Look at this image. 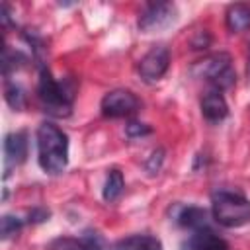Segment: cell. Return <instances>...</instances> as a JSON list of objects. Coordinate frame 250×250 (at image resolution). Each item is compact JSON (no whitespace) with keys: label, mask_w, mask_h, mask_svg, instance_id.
Segmentation results:
<instances>
[{"label":"cell","mask_w":250,"mask_h":250,"mask_svg":"<svg viewBox=\"0 0 250 250\" xmlns=\"http://www.w3.org/2000/svg\"><path fill=\"white\" fill-rule=\"evenodd\" d=\"M37 158L39 166L49 174H61L68 162V139L53 123H43L37 129Z\"/></svg>","instance_id":"6da1fadb"},{"label":"cell","mask_w":250,"mask_h":250,"mask_svg":"<svg viewBox=\"0 0 250 250\" xmlns=\"http://www.w3.org/2000/svg\"><path fill=\"white\" fill-rule=\"evenodd\" d=\"M176 18V8L174 4L168 2H156V4H148L143 14L139 16V29L141 31H158L168 27Z\"/></svg>","instance_id":"8992f818"},{"label":"cell","mask_w":250,"mask_h":250,"mask_svg":"<svg viewBox=\"0 0 250 250\" xmlns=\"http://www.w3.org/2000/svg\"><path fill=\"white\" fill-rule=\"evenodd\" d=\"M170 64V53L166 47H152L139 61V74L145 82H154L164 76Z\"/></svg>","instance_id":"52a82bcc"},{"label":"cell","mask_w":250,"mask_h":250,"mask_svg":"<svg viewBox=\"0 0 250 250\" xmlns=\"http://www.w3.org/2000/svg\"><path fill=\"white\" fill-rule=\"evenodd\" d=\"M125 131H127L129 137H143V135H148V133H150V127H146L145 123H137V121H133V123L127 125Z\"/></svg>","instance_id":"ac0fdd59"},{"label":"cell","mask_w":250,"mask_h":250,"mask_svg":"<svg viewBox=\"0 0 250 250\" xmlns=\"http://www.w3.org/2000/svg\"><path fill=\"white\" fill-rule=\"evenodd\" d=\"M139 109V100L133 92L117 88L102 98V113L105 117H129Z\"/></svg>","instance_id":"5b68a950"},{"label":"cell","mask_w":250,"mask_h":250,"mask_svg":"<svg viewBox=\"0 0 250 250\" xmlns=\"http://www.w3.org/2000/svg\"><path fill=\"white\" fill-rule=\"evenodd\" d=\"M72 88L64 86L61 82H57L49 70L41 68L39 74V86H37V96L45 107V111L53 113V115H68L70 113V105H72Z\"/></svg>","instance_id":"3957f363"},{"label":"cell","mask_w":250,"mask_h":250,"mask_svg":"<svg viewBox=\"0 0 250 250\" xmlns=\"http://www.w3.org/2000/svg\"><path fill=\"white\" fill-rule=\"evenodd\" d=\"M178 223L182 227H189L193 230L207 229V211L201 207H186L178 215Z\"/></svg>","instance_id":"5bb4252c"},{"label":"cell","mask_w":250,"mask_h":250,"mask_svg":"<svg viewBox=\"0 0 250 250\" xmlns=\"http://www.w3.org/2000/svg\"><path fill=\"white\" fill-rule=\"evenodd\" d=\"M49 250H104V242L100 234L86 232L82 238H70V236L57 238L51 242Z\"/></svg>","instance_id":"9c48e42d"},{"label":"cell","mask_w":250,"mask_h":250,"mask_svg":"<svg viewBox=\"0 0 250 250\" xmlns=\"http://www.w3.org/2000/svg\"><path fill=\"white\" fill-rule=\"evenodd\" d=\"M6 102L14 109H23L25 105V94L18 84H6Z\"/></svg>","instance_id":"2e32d148"},{"label":"cell","mask_w":250,"mask_h":250,"mask_svg":"<svg viewBox=\"0 0 250 250\" xmlns=\"http://www.w3.org/2000/svg\"><path fill=\"white\" fill-rule=\"evenodd\" d=\"M21 229V219L12 217V215H4L2 217V238H10L14 234H18Z\"/></svg>","instance_id":"e0dca14e"},{"label":"cell","mask_w":250,"mask_h":250,"mask_svg":"<svg viewBox=\"0 0 250 250\" xmlns=\"http://www.w3.org/2000/svg\"><path fill=\"white\" fill-rule=\"evenodd\" d=\"M113 250H162V242L152 234H133L121 238Z\"/></svg>","instance_id":"7c38bea8"},{"label":"cell","mask_w":250,"mask_h":250,"mask_svg":"<svg viewBox=\"0 0 250 250\" xmlns=\"http://www.w3.org/2000/svg\"><path fill=\"white\" fill-rule=\"evenodd\" d=\"M248 76H250V51H248Z\"/></svg>","instance_id":"d6986e66"},{"label":"cell","mask_w":250,"mask_h":250,"mask_svg":"<svg viewBox=\"0 0 250 250\" xmlns=\"http://www.w3.org/2000/svg\"><path fill=\"white\" fill-rule=\"evenodd\" d=\"M201 113L207 121H223L229 113V105L219 90H211L201 98Z\"/></svg>","instance_id":"30bf717a"},{"label":"cell","mask_w":250,"mask_h":250,"mask_svg":"<svg viewBox=\"0 0 250 250\" xmlns=\"http://www.w3.org/2000/svg\"><path fill=\"white\" fill-rule=\"evenodd\" d=\"M211 213L219 225L236 229L250 223V201L240 193L219 189L211 197Z\"/></svg>","instance_id":"7a4b0ae2"},{"label":"cell","mask_w":250,"mask_h":250,"mask_svg":"<svg viewBox=\"0 0 250 250\" xmlns=\"http://www.w3.org/2000/svg\"><path fill=\"white\" fill-rule=\"evenodd\" d=\"M121 193H123V176L119 170H111L104 184V199L113 203L119 199Z\"/></svg>","instance_id":"9a60e30c"},{"label":"cell","mask_w":250,"mask_h":250,"mask_svg":"<svg viewBox=\"0 0 250 250\" xmlns=\"http://www.w3.org/2000/svg\"><path fill=\"white\" fill-rule=\"evenodd\" d=\"M4 156L6 162L12 166H18L25 160L27 156V135L18 131V133H10L4 139Z\"/></svg>","instance_id":"8fae6325"},{"label":"cell","mask_w":250,"mask_h":250,"mask_svg":"<svg viewBox=\"0 0 250 250\" xmlns=\"http://www.w3.org/2000/svg\"><path fill=\"white\" fill-rule=\"evenodd\" d=\"M230 55L227 53H215L205 57L203 61H199L193 66V74L199 78H205L207 82H211L215 86V90H227L234 84L236 80V72L232 70L230 64Z\"/></svg>","instance_id":"277c9868"},{"label":"cell","mask_w":250,"mask_h":250,"mask_svg":"<svg viewBox=\"0 0 250 250\" xmlns=\"http://www.w3.org/2000/svg\"><path fill=\"white\" fill-rule=\"evenodd\" d=\"M227 27L232 33L248 29L250 27V6L248 4H232L227 10Z\"/></svg>","instance_id":"4fadbf2b"},{"label":"cell","mask_w":250,"mask_h":250,"mask_svg":"<svg viewBox=\"0 0 250 250\" xmlns=\"http://www.w3.org/2000/svg\"><path fill=\"white\" fill-rule=\"evenodd\" d=\"M182 250H229V244L211 229H199L184 240Z\"/></svg>","instance_id":"ba28073f"}]
</instances>
